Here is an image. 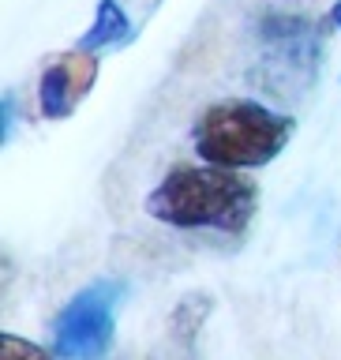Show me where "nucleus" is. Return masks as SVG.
I'll return each instance as SVG.
<instances>
[{
  "mask_svg": "<svg viewBox=\"0 0 341 360\" xmlns=\"http://www.w3.org/2000/svg\"><path fill=\"white\" fill-rule=\"evenodd\" d=\"M259 188L236 169L221 165H176L162 176L150 195L146 214L173 229H214L240 236L255 218Z\"/></svg>",
  "mask_w": 341,
  "mask_h": 360,
  "instance_id": "f257e3e1",
  "label": "nucleus"
},
{
  "mask_svg": "<svg viewBox=\"0 0 341 360\" xmlns=\"http://www.w3.org/2000/svg\"><path fill=\"white\" fill-rule=\"evenodd\" d=\"M289 139H292V120L252 98L218 101L195 124V154L207 165L221 169L270 165L285 150Z\"/></svg>",
  "mask_w": 341,
  "mask_h": 360,
  "instance_id": "f03ea898",
  "label": "nucleus"
},
{
  "mask_svg": "<svg viewBox=\"0 0 341 360\" xmlns=\"http://www.w3.org/2000/svg\"><path fill=\"white\" fill-rule=\"evenodd\" d=\"M124 297V281L105 278L79 289L53 319V353L56 360H101L112 345L117 304Z\"/></svg>",
  "mask_w": 341,
  "mask_h": 360,
  "instance_id": "7ed1b4c3",
  "label": "nucleus"
},
{
  "mask_svg": "<svg viewBox=\"0 0 341 360\" xmlns=\"http://www.w3.org/2000/svg\"><path fill=\"white\" fill-rule=\"evenodd\" d=\"M319 27L300 15H266L259 22V34L266 41L263 72L259 83L270 86V94H300L319 75Z\"/></svg>",
  "mask_w": 341,
  "mask_h": 360,
  "instance_id": "20e7f679",
  "label": "nucleus"
},
{
  "mask_svg": "<svg viewBox=\"0 0 341 360\" xmlns=\"http://www.w3.org/2000/svg\"><path fill=\"white\" fill-rule=\"evenodd\" d=\"M98 53H86V49H75L72 53H60L53 56V64L41 72L38 79V109L45 120H67L72 112L79 109V101L90 94L98 79Z\"/></svg>",
  "mask_w": 341,
  "mask_h": 360,
  "instance_id": "39448f33",
  "label": "nucleus"
},
{
  "mask_svg": "<svg viewBox=\"0 0 341 360\" xmlns=\"http://www.w3.org/2000/svg\"><path fill=\"white\" fill-rule=\"evenodd\" d=\"M131 22L124 15V8L117 0H98V11H94V22L90 30L79 38V49L86 53H101V49H117V45L131 41Z\"/></svg>",
  "mask_w": 341,
  "mask_h": 360,
  "instance_id": "423d86ee",
  "label": "nucleus"
},
{
  "mask_svg": "<svg viewBox=\"0 0 341 360\" xmlns=\"http://www.w3.org/2000/svg\"><path fill=\"white\" fill-rule=\"evenodd\" d=\"M56 353H45L41 345L15 334H0V360H53Z\"/></svg>",
  "mask_w": 341,
  "mask_h": 360,
  "instance_id": "0eeeda50",
  "label": "nucleus"
},
{
  "mask_svg": "<svg viewBox=\"0 0 341 360\" xmlns=\"http://www.w3.org/2000/svg\"><path fill=\"white\" fill-rule=\"evenodd\" d=\"M0 139H11V94H4V124H0Z\"/></svg>",
  "mask_w": 341,
  "mask_h": 360,
  "instance_id": "6e6552de",
  "label": "nucleus"
},
{
  "mask_svg": "<svg viewBox=\"0 0 341 360\" xmlns=\"http://www.w3.org/2000/svg\"><path fill=\"white\" fill-rule=\"evenodd\" d=\"M330 22H334V27L341 30V0H337V4L330 8Z\"/></svg>",
  "mask_w": 341,
  "mask_h": 360,
  "instance_id": "1a4fd4ad",
  "label": "nucleus"
}]
</instances>
